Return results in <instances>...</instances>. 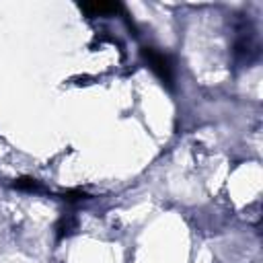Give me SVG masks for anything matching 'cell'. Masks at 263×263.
Returning <instances> with one entry per match:
<instances>
[{
	"label": "cell",
	"mask_w": 263,
	"mask_h": 263,
	"mask_svg": "<svg viewBox=\"0 0 263 263\" xmlns=\"http://www.w3.org/2000/svg\"><path fill=\"white\" fill-rule=\"evenodd\" d=\"M232 53H234V60L240 62V64H251L257 58L259 43H257L255 29H253V25L249 21H242L236 27V37H234Z\"/></svg>",
	"instance_id": "1"
},
{
	"label": "cell",
	"mask_w": 263,
	"mask_h": 263,
	"mask_svg": "<svg viewBox=\"0 0 263 263\" xmlns=\"http://www.w3.org/2000/svg\"><path fill=\"white\" fill-rule=\"evenodd\" d=\"M142 58L146 60V64L150 66V70L162 80V84L173 86L175 72H173V64H171L168 55H164L162 51H158L154 47H142Z\"/></svg>",
	"instance_id": "2"
},
{
	"label": "cell",
	"mask_w": 263,
	"mask_h": 263,
	"mask_svg": "<svg viewBox=\"0 0 263 263\" xmlns=\"http://www.w3.org/2000/svg\"><path fill=\"white\" fill-rule=\"evenodd\" d=\"M80 8L90 16H103V14L119 12L121 4L119 2H90V4H80Z\"/></svg>",
	"instance_id": "3"
},
{
	"label": "cell",
	"mask_w": 263,
	"mask_h": 263,
	"mask_svg": "<svg viewBox=\"0 0 263 263\" xmlns=\"http://www.w3.org/2000/svg\"><path fill=\"white\" fill-rule=\"evenodd\" d=\"M12 187L18 191H27V193H41L43 191V185L33 177H21L12 183Z\"/></svg>",
	"instance_id": "4"
},
{
	"label": "cell",
	"mask_w": 263,
	"mask_h": 263,
	"mask_svg": "<svg viewBox=\"0 0 263 263\" xmlns=\"http://www.w3.org/2000/svg\"><path fill=\"white\" fill-rule=\"evenodd\" d=\"M76 228V218L74 216H64L60 222H58V238H64V236H70Z\"/></svg>",
	"instance_id": "5"
},
{
	"label": "cell",
	"mask_w": 263,
	"mask_h": 263,
	"mask_svg": "<svg viewBox=\"0 0 263 263\" xmlns=\"http://www.w3.org/2000/svg\"><path fill=\"white\" fill-rule=\"evenodd\" d=\"M88 197L90 195L86 191H82V189H68V191L62 193V199L66 203H76V201H82V199H88Z\"/></svg>",
	"instance_id": "6"
}]
</instances>
